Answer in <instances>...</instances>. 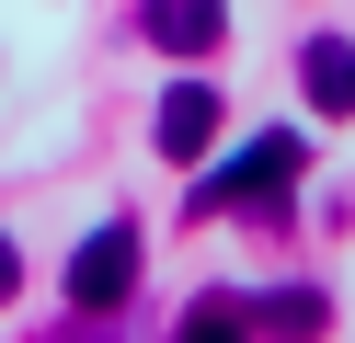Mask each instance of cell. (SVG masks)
Segmentation results:
<instances>
[{
	"label": "cell",
	"mask_w": 355,
	"mask_h": 343,
	"mask_svg": "<svg viewBox=\"0 0 355 343\" xmlns=\"http://www.w3.org/2000/svg\"><path fill=\"white\" fill-rule=\"evenodd\" d=\"M218 126H230V114H218V91H207V80H172L161 103H149V149H161V160H207V149H218Z\"/></svg>",
	"instance_id": "3"
},
{
	"label": "cell",
	"mask_w": 355,
	"mask_h": 343,
	"mask_svg": "<svg viewBox=\"0 0 355 343\" xmlns=\"http://www.w3.org/2000/svg\"><path fill=\"white\" fill-rule=\"evenodd\" d=\"M298 172H309V137H298V126H275V137H252L241 160H218V172L195 183V218H230V206H275Z\"/></svg>",
	"instance_id": "1"
},
{
	"label": "cell",
	"mask_w": 355,
	"mask_h": 343,
	"mask_svg": "<svg viewBox=\"0 0 355 343\" xmlns=\"http://www.w3.org/2000/svg\"><path fill=\"white\" fill-rule=\"evenodd\" d=\"M184 332H195V343H207V332H252V297H230V286H218V297H195V309H184Z\"/></svg>",
	"instance_id": "7"
},
{
	"label": "cell",
	"mask_w": 355,
	"mask_h": 343,
	"mask_svg": "<svg viewBox=\"0 0 355 343\" xmlns=\"http://www.w3.org/2000/svg\"><path fill=\"white\" fill-rule=\"evenodd\" d=\"M126 297H138V229L103 218L92 240L69 252V309H80V320H103V309H126Z\"/></svg>",
	"instance_id": "2"
},
{
	"label": "cell",
	"mask_w": 355,
	"mask_h": 343,
	"mask_svg": "<svg viewBox=\"0 0 355 343\" xmlns=\"http://www.w3.org/2000/svg\"><path fill=\"white\" fill-rule=\"evenodd\" d=\"M298 91H309V114H355V35H309L298 46Z\"/></svg>",
	"instance_id": "5"
},
{
	"label": "cell",
	"mask_w": 355,
	"mask_h": 343,
	"mask_svg": "<svg viewBox=\"0 0 355 343\" xmlns=\"http://www.w3.org/2000/svg\"><path fill=\"white\" fill-rule=\"evenodd\" d=\"M138 35L161 46V58H207V46L230 35V0H149V12H138Z\"/></svg>",
	"instance_id": "4"
},
{
	"label": "cell",
	"mask_w": 355,
	"mask_h": 343,
	"mask_svg": "<svg viewBox=\"0 0 355 343\" xmlns=\"http://www.w3.org/2000/svg\"><path fill=\"white\" fill-rule=\"evenodd\" d=\"M12 286H24V252H12V240H0V297H12Z\"/></svg>",
	"instance_id": "8"
},
{
	"label": "cell",
	"mask_w": 355,
	"mask_h": 343,
	"mask_svg": "<svg viewBox=\"0 0 355 343\" xmlns=\"http://www.w3.org/2000/svg\"><path fill=\"white\" fill-rule=\"evenodd\" d=\"M321 320H332L321 286H275V297H252V332H321Z\"/></svg>",
	"instance_id": "6"
}]
</instances>
